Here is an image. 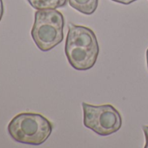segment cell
Wrapping results in <instances>:
<instances>
[{
	"label": "cell",
	"instance_id": "6da1fadb",
	"mask_svg": "<svg viewBox=\"0 0 148 148\" xmlns=\"http://www.w3.org/2000/svg\"><path fill=\"white\" fill-rule=\"evenodd\" d=\"M64 52L69 64L75 70L92 68L98 59L99 46L94 32L83 25H69Z\"/></svg>",
	"mask_w": 148,
	"mask_h": 148
},
{
	"label": "cell",
	"instance_id": "7a4b0ae2",
	"mask_svg": "<svg viewBox=\"0 0 148 148\" xmlns=\"http://www.w3.org/2000/svg\"><path fill=\"white\" fill-rule=\"evenodd\" d=\"M52 129V124L49 119L34 112L19 113L8 125V132L15 141L32 145L44 144Z\"/></svg>",
	"mask_w": 148,
	"mask_h": 148
},
{
	"label": "cell",
	"instance_id": "3957f363",
	"mask_svg": "<svg viewBox=\"0 0 148 148\" xmlns=\"http://www.w3.org/2000/svg\"><path fill=\"white\" fill-rule=\"evenodd\" d=\"M64 18L56 9L38 10L32 29V37L43 51H48L59 45L64 39Z\"/></svg>",
	"mask_w": 148,
	"mask_h": 148
},
{
	"label": "cell",
	"instance_id": "277c9868",
	"mask_svg": "<svg viewBox=\"0 0 148 148\" xmlns=\"http://www.w3.org/2000/svg\"><path fill=\"white\" fill-rule=\"evenodd\" d=\"M84 125L99 136H109L122 126L119 112L112 105L93 106L82 103Z\"/></svg>",
	"mask_w": 148,
	"mask_h": 148
},
{
	"label": "cell",
	"instance_id": "5b68a950",
	"mask_svg": "<svg viewBox=\"0 0 148 148\" xmlns=\"http://www.w3.org/2000/svg\"><path fill=\"white\" fill-rule=\"evenodd\" d=\"M70 5L86 15L93 14L99 5V0H68Z\"/></svg>",
	"mask_w": 148,
	"mask_h": 148
},
{
	"label": "cell",
	"instance_id": "8992f818",
	"mask_svg": "<svg viewBox=\"0 0 148 148\" xmlns=\"http://www.w3.org/2000/svg\"><path fill=\"white\" fill-rule=\"evenodd\" d=\"M27 1L36 10L58 9L65 6L67 4V0H27Z\"/></svg>",
	"mask_w": 148,
	"mask_h": 148
},
{
	"label": "cell",
	"instance_id": "52a82bcc",
	"mask_svg": "<svg viewBox=\"0 0 148 148\" xmlns=\"http://www.w3.org/2000/svg\"><path fill=\"white\" fill-rule=\"evenodd\" d=\"M112 1L113 2H116V3H119V4H122V5H130L135 1H137V0H112Z\"/></svg>",
	"mask_w": 148,
	"mask_h": 148
},
{
	"label": "cell",
	"instance_id": "ba28073f",
	"mask_svg": "<svg viewBox=\"0 0 148 148\" xmlns=\"http://www.w3.org/2000/svg\"><path fill=\"white\" fill-rule=\"evenodd\" d=\"M143 131L145 136V148H148V125H144L143 126Z\"/></svg>",
	"mask_w": 148,
	"mask_h": 148
},
{
	"label": "cell",
	"instance_id": "9c48e42d",
	"mask_svg": "<svg viewBox=\"0 0 148 148\" xmlns=\"http://www.w3.org/2000/svg\"><path fill=\"white\" fill-rule=\"evenodd\" d=\"M4 4H3V0H0V21H1L3 15H4Z\"/></svg>",
	"mask_w": 148,
	"mask_h": 148
},
{
	"label": "cell",
	"instance_id": "30bf717a",
	"mask_svg": "<svg viewBox=\"0 0 148 148\" xmlns=\"http://www.w3.org/2000/svg\"><path fill=\"white\" fill-rule=\"evenodd\" d=\"M146 63H147V67H148V49L146 50Z\"/></svg>",
	"mask_w": 148,
	"mask_h": 148
}]
</instances>
